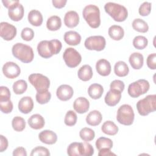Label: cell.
Returning <instances> with one entry per match:
<instances>
[{"label": "cell", "mask_w": 156, "mask_h": 156, "mask_svg": "<svg viewBox=\"0 0 156 156\" xmlns=\"http://www.w3.org/2000/svg\"><path fill=\"white\" fill-rule=\"evenodd\" d=\"M62 48L60 41L56 39L41 41L37 45L38 54L44 58L51 57L53 55L58 54Z\"/></svg>", "instance_id": "obj_1"}, {"label": "cell", "mask_w": 156, "mask_h": 156, "mask_svg": "<svg viewBox=\"0 0 156 156\" xmlns=\"http://www.w3.org/2000/svg\"><path fill=\"white\" fill-rule=\"evenodd\" d=\"M12 52L16 58L25 63L31 62L34 57L32 48L22 43L15 44L12 48Z\"/></svg>", "instance_id": "obj_2"}, {"label": "cell", "mask_w": 156, "mask_h": 156, "mask_svg": "<svg viewBox=\"0 0 156 156\" xmlns=\"http://www.w3.org/2000/svg\"><path fill=\"white\" fill-rule=\"evenodd\" d=\"M105 12L109 15L115 21L122 22L126 20L128 16V11L122 5L108 2L104 5Z\"/></svg>", "instance_id": "obj_3"}, {"label": "cell", "mask_w": 156, "mask_h": 156, "mask_svg": "<svg viewBox=\"0 0 156 156\" xmlns=\"http://www.w3.org/2000/svg\"><path fill=\"white\" fill-rule=\"evenodd\" d=\"M82 15L87 24L91 28H98L101 24L100 10L98 6L93 4L86 5L83 11Z\"/></svg>", "instance_id": "obj_4"}, {"label": "cell", "mask_w": 156, "mask_h": 156, "mask_svg": "<svg viewBox=\"0 0 156 156\" xmlns=\"http://www.w3.org/2000/svg\"><path fill=\"white\" fill-rule=\"evenodd\" d=\"M138 113L141 116H147L156 110V95L149 94L136 103Z\"/></svg>", "instance_id": "obj_5"}, {"label": "cell", "mask_w": 156, "mask_h": 156, "mask_svg": "<svg viewBox=\"0 0 156 156\" xmlns=\"http://www.w3.org/2000/svg\"><path fill=\"white\" fill-rule=\"evenodd\" d=\"M135 114L132 107L129 104L121 105L117 110L116 119L122 125L130 126L133 124Z\"/></svg>", "instance_id": "obj_6"}, {"label": "cell", "mask_w": 156, "mask_h": 156, "mask_svg": "<svg viewBox=\"0 0 156 156\" xmlns=\"http://www.w3.org/2000/svg\"><path fill=\"white\" fill-rule=\"evenodd\" d=\"M150 88L149 82L145 79H139L130 83L127 89L128 94L133 98H138L147 93Z\"/></svg>", "instance_id": "obj_7"}, {"label": "cell", "mask_w": 156, "mask_h": 156, "mask_svg": "<svg viewBox=\"0 0 156 156\" xmlns=\"http://www.w3.org/2000/svg\"><path fill=\"white\" fill-rule=\"evenodd\" d=\"M29 82L34 87L37 92H43L48 90L50 86L49 78L40 73H34L28 77Z\"/></svg>", "instance_id": "obj_8"}, {"label": "cell", "mask_w": 156, "mask_h": 156, "mask_svg": "<svg viewBox=\"0 0 156 156\" xmlns=\"http://www.w3.org/2000/svg\"><path fill=\"white\" fill-rule=\"evenodd\" d=\"M63 58L66 66L69 68L77 66L82 61L81 55L73 48H68L65 49L63 54Z\"/></svg>", "instance_id": "obj_9"}, {"label": "cell", "mask_w": 156, "mask_h": 156, "mask_svg": "<svg viewBox=\"0 0 156 156\" xmlns=\"http://www.w3.org/2000/svg\"><path fill=\"white\" fill-rule=\"evenodd\" d=\"M84 45L88 50L101 51L105 48L106 41L105 38L101 35H93L86 38Z\"/></svg>", "instance_id": "obj_10"}, {"label": "cell", "mask_w": 156, "mask_h": 156, "mask_svg": "<svg viewBox=\"0 0 156 156\" xmlns=\"http://www.w3.org/2000/svg\"><path fill=\"white\" fill-rule=\"evenodd\" d=\"M16 28L15 26L7 23L1 22L0 24V35L6 41L12 40L16 35Z\"/></svg>", "instance_id": "obj_11"}, {"label": "cell", "mask_w": 156, "mask_h": 156, "mask_svg": "<svg viewBox=\"0 0 156 156\" xmlns=\"http://www.w3.org/2000/svg\"><path fill=\"white\" fill-rule=\"evenodd\" d=\"M2 73L7 78L12 79L20 74L21 69L15 62H7L2 66Z\"/></svg>", "instance_id": "obj_12"}, {"label": "cell", "mask_w": 156, "mask_h": 156, "mask_svg": "<svg viewBox=\"0 0 156 156\" xmlns=\"http://www.w3.org/2000/svg\"><path fill=\"white\" fill-rule=\"evenodd\" d=\"M74 94L73 88L69 85L63 84L60 85L56 91L57 98L63 101H66L70 99Z\"/></svg>", "instance_id": "obj_13"}, {"label": "cell", "mask_w": 156, "mask_h": 156, "mask_svg": "<svg viewBox=\"0 0 156 156\" xmlns=\"http://www.w3.org/2000/svg\"><path fill=\"white\" fill-rule=\"evenodd\" d=\"M121 98V92L114 90L110 89L106 94L104 101L107 105L110 107L115 106L119 103Z\"/></svg>", "instance_id": "obj_14"}, {"label": "cell", "mask_w": 156, "mask_h": 156, "mask_svg": "<svg viewBox=\"0 0 156 156\" xmlns=\"http://www.w3.org/2000/svg\"><path fill=\"white\" fill-rule=\"evenodd\" d=\"M24 13V7L23 5L20 2L9 9L8 10V15L9 18L14 21H20L23 18Z\"/></svg>", "instance_id": "obj_15"}, {"label": "cell", "mask_w": 156, "mask_h": 156, "mask_svg": "<svg viewBox=\"0 0 156 156\" xmlns=\"http://www.w3.org/2000/svg\"><path fill=\"white\" fill-rule=\"evenodd\" d=\"M79 23V16L78 13L74 10L67 12L64 16V23L69 28L76 27Z\"/></svg>", "instance_id": "obj_16"}, {"label": "cell", "mask_w": 156, "mask_h": 156, "mask_svg": "<svg viewBox=\"0 0 156 156\" xmlns=\"http://www.w3.org/2000/svg\"><path fill=\"white\" fill-rule=\"evenodd\" d=\"M90 107V102L88 100L84 97H79L77 98L73 103V108L78 113L82 114L86 113Z\"/></svg>", "instance_id": "obj_17"}, {"label": "cell", "mask_w": 156, "mask_h": 156, "mask_svg": "<svg viewBox=\"0 0 156 156\" xmlns=\"http://www.w3.org/2000/svg\"><path fill=\"white\" fill-rule=\"evenodd\" d=\"M38 138L40 141L46 144H53L57 140V134L50 130L41 131L38 135Z\"/></svg>", "instance_id": "obj_18"}, {"label": "cell", "mask_w": 156, "mask_h": 156, "mask_svg": "<svg viewBox=\"0 0 156 156\" xmlns=\"http://www.w3.org/2000/svg\"><path fill=\"white\" fill-rule=\"evenodd\" d=\"M34 108V101L31 97H23L18 102V109L20 112L24 114L30 113Z\"/></svg>", "instance_id": "obj_19"}, {"label": "cell", "mask_w": 156, "mask_h": 156, "mask_svg": "<svg viewBox=\"0 0 156 156\" xmlns=\"http://www.w3.org/2000/svg\"><path fill=\"white\" fill-rule=\"evenodd\" d=\"M96 69L98 73L102 76H107L111 73L110 63L106 59H100L96 64Z\"/></svg>", "instance_id": "obj_20"}, {"label": "cell", "mask_w": 156, "mask_h": 156, "mask_svg": "<svg viewBox=\"0 0 156 156\" xmlns=\"http://www.w3.org/2000/svg\"><path fill=\"white\" fill-rule=\"evenodd\" d=\"M63 39L68 44L71 46H76L80 43L81 36L76 31L69 30L65 33Z\"/></svg>", "instance_id": "obj_21"}, {"label": "cell", "mask_w": 156, "mask_h": 156, "mask_svg": "<svg viewBox=\"0 0 156 156\" xmlns=\"http://www.w3.org/2000/svg\"><path fill=\"white\" fill-rule=\"evenodd\" d=\"M27 122L32 129L35 130L42 129L45 124L44 118L40 114L32 115L28 119Z\"/></svg>", "instance_id": "obj_22"}, {"label": "cell", "mask_w": 156, "mask_h": 156, "mask_svg": "<svg viewBox=\"0 0 156 156\" xmlns=\"http://www.w3.org/2000/svg\"><path fill=\"white\" fill-rule=\"evenodd\" d=\"M129 62L132 68L134 69H140L143 66V55L140 52H133L130 54L129 58Z\"/></svg>", "instance_id": "obj_23"}, {"label": "cell", "mask_w": 156, "mask_h": 156, "mask_svg": "<svg viewBox=\"0 0 156 156\" xmlns=\"http://www.w3.org/2000/svg\"><path fill=\"white\" fill-rule=\"evenodd\" d=\"M29 23L34 26H40L43 23V15L41 13L37 10H30L27 16Z\"/></svg>", "instance_id": "obj_24"}, {"label": "cell", "mask_w": 156, "mask_h": 156, "mask_svg": "<svg viewBox=\"0 0 156 156\" xmlns=\"http://www.w3.org/2000/svg\"><path fill=\"white\" fill-rule=\"evenodd\" d=\"M102 119V116L101 112L96 110L91 111L86 117L87 123L92 126L99 125L101 122Z\"/></svg>", "instance_id": "obj_25"}, {"label": "cell", "mask_w": 156, "mask_h": 156, "mask_svg": "<svg viewBox=\"0 0 156 156\" xmlns=\"http://www.w3.org/2000/svg\"><path fill=\"white\" fill-rule=\"evenodd\" d=\"M93 70L89 65L82 66L77 72V76L80 80L82 81L90 80L93 77Z\"/></svg>", "instance_id": "obj_26"}, {"label": "cell", "mask_w": 156, "mask_h": 156, "mask_svg": "<svg viewBox=\"0 0 156 156\" xmlns=\"http://www.w3.org/2000/svg\"><path fill=\"white\" fill-rule=\"evenodd\" d=\"M108 34L111 38L118 41L123 38L124 31L121 26L118 25H112L109 27Z\"/></svg>", "instance_id": "obj_27"}, {"label": "cell", "mask_w": 156, "mask_h": 156, "mask_svg": "<svg viewBox=\"0 0 156 156\" xmlns=\"http://www.w3.org/2000/svg\"><path fill=\"white\" fill-rule=\"evenodd\" d=\"M104 92V88L101 84L93 83L90 85L88 89L89 96L93 99H99Z\"/></svg>", "instance_id": "obj_28"}, {"label": "cell", "mask_w": 156, "mask_h": 156, "mask_svg": "<svg viewBox=\"0 0 156 156\" xmlns=\"http://www.w3.org/2000/svg\"><path fill=\"white\" fill-rule=\"evenodd\" d=\"M62 26L61 18L57 15L50 16L46 21V27L51 31H56Z\"/></svg>", "instance_id": "obj_29"}, {"label": "cell", "mask_w": 156, "mask_h": 156, "mask_svg": "<svg viewBox=\"0 0 156 156\" xmlns=\"http://www.w3.org/2000/svg\"><path fill=\"white\" fill-rule=\"evenodd\" d=\"M114 72L115 74L119 77H125L128 74L129 68L126 62L118 61L114 66Z\"/></svg>", "instance_id": "obj_30"}, {"label": "cell", "mask_w": 156, "mask_h": 156, "mask_svg": "<svg viewBox=\"0 0 156 156\" xmlns=\"http://www.w3.org/2000/svg\"><path fill=\"white\" fill-rule=\"evenodd\" d=\"M101 130L105 134L115 135L118 132V127L112 121H106L101 127Z\"/></svg>", "instance_id": "obj_31"}, {"label": "cell", "mask_w": 156, "mask_h": 156, "mask_svg": "<svg viewBox=\"0 0 156 156\" xmlns=\"http://www.w3.org/2000/svg\"><path fill=\"white\" fill-rule=\"evenodd\" d=\"M132 27L135 30L141 33H146L149 30L147 23L142 19L136 18L132 22Z\"/></svg>", "instance_id": "obj_32"}, {"label": "cell", "mask_w": 156, "mask_h": 156, "mask_svg": "<svg viewBox=\"0 0 156 156\" xmlns=\"http://www.w3.org/2000/svg\"><path fill=\"white\" fill-rule=\"evenodd\" d=\"M96 147L99 151L102 149H111L113 147V141L108 138L104 136L100 137L96 141Z\"/></svg>", "instance_id": "obj_33"}, {"label": "cell", "mask_w": 156, "mask_h": 156, "mask_svg": "<svg viewBox=\"0 0 156 156\" xmlns=\"http://www.w3.org/2000/svg\"><path fill=\"white\" fill-rule=\"evenodd\" d=\"M79 152L80 155L91 156L94 154V149L88 142L79 143Z\"/></svg>", "instance_id": "obj_34"}, {"label": "cell", "mask_w": 156, "mask_h": 156, "mask_svg": "<svg viewBox=\"0 0 156 156\" xmlns=\"http://www.w3.org/2000/svg\"><path fill=\"white\" fill-rule=\"evenodd\" d=\"M13 91L16 94H21L24 93L27 88V83L24 80L21 79L13 83Z\"/></svg>", "instance_id": "obj_35"}, {"label": "cell", "mask_w": 156, "mask_h": 156, "mask_svg": "<svg viewBox=\"0 0 156 156\" xmlns=\"http://www.w3.org/2000/svg\"><path fill=\"white\" fill-rule=\"evenodd\" d=\"M80 138L84 141H90L94 138L95 133L94 130L88 127L82 128L79 132Z\"/></svg>", "instance_id": "obj_36"}, {"label": "cell", "mask_w": 156, "mask_h": 156, "mask_svg": "<svg viewBox=\"0 0 156 156\" xmlns=\"http://www.w3.org/2000/svg\"><path fill=\"white\" fill-rule=\"evenodd\" d=\"M13 129L16 132L23 131L26 127V122L23 118L21 116H15L12 121Z\"/></svg>", "instance_id": "obj_37"}, {"label": "cell", "mask_w": 156, "mask_h": 156, "mask_svg": "<svg viewBox=\"0 0 156 156\" xmlns=\"http://www.w3.org/2000/svg\"><path fill=\"white\" fill-rule=\"evenodd\" d=\"M133 45L137 49H144L148 44L147 39L142 35L136 36L133 40Z\"/></svg>", "instance_id": "obj_38"}, {"label": "cell", "mask_w": 156, "mask_h": 156, "mask_svg": "<svg viewBox=\"0 0 156 156\" xmlns=\"http://www.w3.org/2000/svg\"><path fill=\"white\" fill-rule=\"evenodd\" d=\"M35 98L36 101L40 104H44L50 101L51 98V94L48 90L43 92H37Z\"/></svg>", "instance_id": "obj_39"}, {"label": "cell", "mask_w": 156, "mask_h": 156, "mask_svg": "<svg viewBox=\"0 0 156 156\" xmlns=\"http://www.w3.org/2000/svg\"><path fill=\"white\" fill-rule=\"evenodd\" d=\"M77 119V116L76 113L73 110H69L65 115L64 122L66 126H73L76 124Z\"/></svg>", "instance_id": "obj_40"}, {"label": "cell", "mask_w": 156, "mask_h": 156, "mask_svg": "<svg viewBox=\"0 0 156 156\" xmlns=\"http://www.w3.org/2000/svg\"><path fill=\"white\" fill-rule=\"evenodd\" d=\"M67 154L69 156L80 155L79 152V143L73 142L67 148Z\"/></svg>", "instance_id": "obj_41"}, {"label": "cell", "mask_w": 156, "mask_h": 156, "mask_svg": "<svg viewBox=\"0 0 156 156\" xmlns=\"http://www.w3.org/2000/svg\"><path fill=\"white\" fill-rule=\"evenodd\" d=\"M13 107V103L10 99L8 101H0V109L4 113H10L12 111Z\"/></svg>", "instance_id": "obj_42"}, {"label": "cell", "mask_w": 156, "mask_h": 156, "mask_svg": "<svg viewBox=\"0 0 156 156\" xmlns=\"http://www.w3.org/2000/svg\"><path fill=\"white\" fill-rule=\"evenodd\" d=\"M31 156L35 155H44V156H48L50 155L49 151L44 147L43 146H37L34 148L30 153Z\"/></svg>", "instance_id": "obj_43"}, {"label": "cell", "mask_w": 156, "mask_h": 156, "mask_svg": "<svg viewBox=\"0 0 156 156\" xmlns=\"http://www.w3.org/2000/svg\"><path fill=\"white\" fill-rule=\"evenodd\" d=\"M151 11V3L149 2H144L139 7L138 12L141 16H147Z\"/></svg>", "instance_id": "obj_44"}, {"label": "cell", "mask_w": 156, "mask_h": 156, "mask_svg": "<svg viewBox=\"0 0 156 156\" xmlns=\"http://www.w3.org/2000/svg\"><path fill=\"white\" fill-rule=\"evenodd\" d=\"M21 37L23 40L29 41L34 37V32L30 27H24L21 32Z\"/></svg>", "instance_id": "obj_45"}, {"label": "cell", "mask_w": 156, "mask_h": 156, "mask_svg": "<svg viewBox=\"0 0 156 156\" xmlns=\"http://www.w3.org/2000/svg\"><path fill=\"white\" fill-rule=\"evenodd\" d=\"M11 93L9 88L5 86L0 87V101H8L10 99Z\"/></svg>", "instance_id": "obj_46"}, {"label": "cell", "mask_w": 156, "mask_h": 156, "mask_svg": "<svg viewBox=\"0 0 156 156\" xmlns=\"http://www.w3.org/2000/svg\"><path fill=\"white\" fill-rule=\"evenodd\" d=\"M124 87H125V85L124 82L120 80H114L111 82L110 85V89L116 90L121 92L123 91Z\"/></svg>", "instance_id": "obj_47"}, {"label": "cell", "mask_w": 156, "mask_h": 156, "mask_svg": "<svg viewBox=\"0 0 156 156\" xmlns=\"http://www.w3.org/2000/svg\"><path fill=\"white\" fill-rule=\"evenodd\" d=\"M146 63L149 68L151 69H156V54L152 53L147 56Z\"/></svg>", "instance_id": "obj_48"}, {"label": "cell", "mask_w": 156, "mask_h": 156, "mask_svg": "<svg viewBox=\"0 0 156 156\" xmlns=\"http://www.w3.org/2000/svg\"><path fill=\"white\" fill-rule=\"evenodd\" d=\"M8 140L2 135H0V152H2L7 149Z\"/></svg>", "instance_id": "obj_49"}, {"label": "cell", "mask_w": 156, "mask_h": 156, "mask_svg": "<svg viewBox=\"0 0 156 156\" xmlns=\"http://www.w3.org/2000/svg\"><path fill=\"white\" fill-rule=\"evenodd\" d=\"M13 156H27V152L24 147H18L13 151Z\"/></svg>", "instance_id": "obj_50"}, {"label": "cell", "mask_w": 156, "mask_h": 156, "mask_svg": "<svg viewBox=\"0 0 156 156\" xmlns=\"http://www.w3.org/2000/svg\"><path fill=\"white\" fill-rule=\"evenodd\" d=\"M2 4H4V7H5L6 8H7L8 9H10L11 7H13L14 5H15L16 4L19 3L20 1L18 0H10V1H7V0H2Z\"/></svg>", "instance_id": "obj_51"}, {"label": "cell", "mask_w": 156, "mask_h": 156, "mask_svg": "<svg viewBox=\"0 0 156 156\" xmlns=\"http://www.w3.org/2000/svg\"><path fill=\"white\" fill-rule=\"evenodd\" d=\"M53 5L57 9H61L65 6L67 2L66 0H52V1Z\"/></svg>", "instance_id": "obj_52"}, {"label": "cell", "mask_w": 156, "mask_h": 156, "mask_svg": "<svg viewBox=\"0 0 156 156\" xmlns=\"http://www.w3.org/2000/svg\"><path fill=\"white\" fill-rule=\"evenodd\" d=\"M99 156H109V155H116L115 154L113 153L109 149H102L99 151Z\"/></svg>", "instance_id": "obj_53"}]
</instances>
